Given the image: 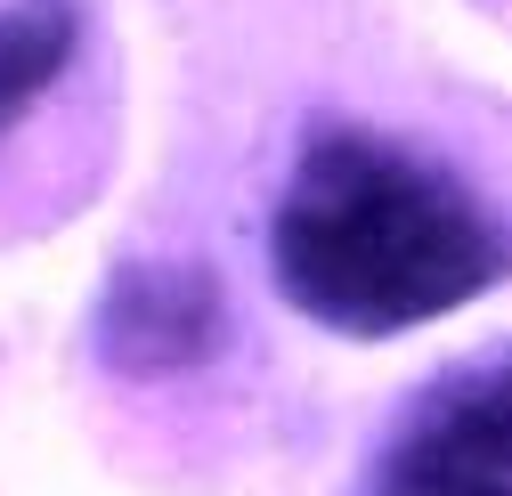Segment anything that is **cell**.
<instances>
[{"label": "cell", "instance_id": "obj_1", "mask_svg": "<svg viewBox=\"0 0 512 496\" xmlns=\"http://www.w3.org/2000/svg\"><path fill=\"white\" fill-rule=\"evenodd\" d=\"M269 269L301 318L334 334H407L512 277V228L374 131H317L277 196Z\"/></svg>", "mask_w": 512, "mask_h": 496}, {"label": "cell", "instance_id": "obj_2", "mask_svg": "<svg viewBox=\"0 0 512 496\" xmlns=\"http://www.w3.org/2000/svg\"><path fill=\"white\" fill-rule=\"evenodd\" d=\"M358 496H512V350L423 383Z\"/></svg>", "mask_w": 512, "mask_h": 496}, {"label": "cell", "instance_id": "obj_3", "mask_svg": "<svg viewBox=\"0 0 512 496\" xmlns=\"http://www.w3.org/2000/svg\"><path fill=\"white\" fill-rule=\"evenodd\" d=\"M90 342L114 375H187L228 342V301L187 261H131L106 285Z\"/></svg>", "mask_w": 512, "mask_h": 496}, {"label": "cell", "instance_id": "obj_4", "mask_svg": "<svg viewBox=\"0 0 512 496\" xmlns=\"http://www.w3.org/2000/svg\"><path fill=\"white\" fill-rule=\"evenodd\" d=\"M66 57H74V9L66 0H17L0 17V131L66 74Z\"/></svg>", "mask_w": 512, "mask_h": 496}]
</instances>
